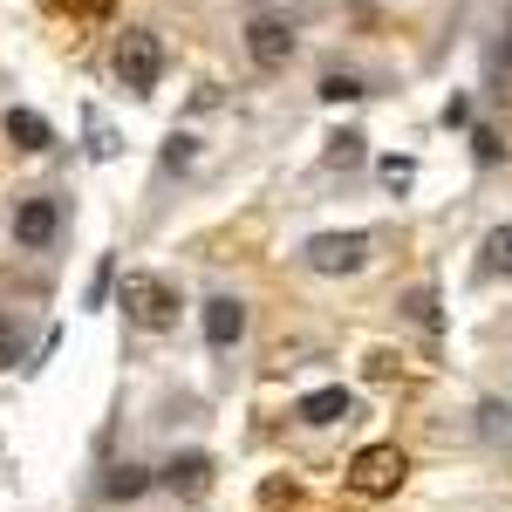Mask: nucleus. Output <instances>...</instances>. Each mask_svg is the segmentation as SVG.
<instances>
[{
    "label": "nucleus",
    "mask_w": 512,
    "mask_h": 512,
    "mask_svg": "<svg viewBox=\"0 0 512 512\" xmlns=\"http://www.w3.org/2000/svg\"><path fill=\"white\" fill-rule=\"evenodd\" d=\"M403 478H410V458L396 444H369L349 465V492L355 499H390V492H403Z\"/></svg>",
    "instance_id": "1"
},
{
    "label": "nucleus",
    "mask_w": 512,
    "mask_h": 512,
    "mask_svg": "<svg viewBox=\"0 0 512 512\" xmlns=\"http://www.w3.org/2000/svg\"><path fill=\"white\" fill-rule=\"evenodd\" d=\"M123 315L137 328H151V335H164V328H178V294L158 274H123Z\"/></svg>",
    "instance_id": "2"
},
{
    "label": "nucleus",
    "mask_w": 512,
    "mask_h": 512,
    "mask_svg": "<svg viewBox=\"0 0 512 512\" xmlns=\"http://www.w3.org/2000/svg\"><path fill=\"white\" fill-rule=\"evenodd\" d=\"M158 76H164V41L151 35V28H123V41H117V82L123 89H158Z\"/></svg>",
    "instance_id": "3"
},
{
    "label": "nucleus",
    "mask_w": 512,
    "mask_h": 512,
    "mask_svg": "<svg viewBox=\"0 0 512 512\" xmlns=\"http://www.w3.org/2000/svg\"><path fill=\"white\" fill-rule=\"evenodd\" d=\"M369 260V233H321L308 239V267L315 274H362Z\"/></svg>",
    "instance_id": "4"
},
{
    "label": "nucleus",
    "mask_w": 512,
    "mask_h": 512,
    "mask_svg": "<svg viewBox=\"0 0 512 512\" xmlns=\"http://www.w3.org/2000/svg\"><path fill=\"white\" fill-rule=\"evenodd\" d=\"M55 233H62V205H55V198H21V205H14V239H21L28 253H48Z\"/></svg>",
    "instance_id": "5"
},
{
    "label": "nucleus",
    "mask_w": 512,
    "mask_h": 512,
    "mask_svg": "<svg viewBox=\"0 0 512 512\" xmlns=\"http://www.w3.org/2000/svg\"><path fill=\"white\" fill-rule=\"evenodd\" d=\"M246 55H253L260 69H287V55H294V28L274 21V14H260V21L246 28Z\"/></svg>",
    "instance_id": "6"
},
{
    "label": "nucleus",
    "mask_w": 512,
    "mask_h": 512,
    "mask_svg": "<svg viewBox=\"0 0 512 512\" xmlns=\"http://www.w3.org/2000/svg\"><path fill=\"white\" fill-rule=\"evenodd\" d=\"M239 335H246V301L212 294V301H205V342H212V349H233Z\"/></svg>",
    "instance_id": "7"
},
{
    "label": "nucleus",
    "mask_w": 512,
    "mask_h": 512,
    "mask_svg": "<svg viewBox=\"0 0 512 512\" xmlns=\"http://www.w3.org/2000/svg\"><path fill=\"white\" fill-rule=\"evenodd\" d=\"M349 410H355V396L342 390V383H328V390H308L301 396V403H294V417H301V424H349Z\"/></svg>",
    "instance_id": "8"
},
{
    "label": "nucleus",
    "mask_w": 512,
    "mask_h": 512,
    "mask_svg": "<svg viewBox=\"0 0 512 512\" xmlns=\"http://www.w3.org/2000/svg\"><path fill=\"white\" fill-rule=\"evenodd\" d=\"M164 485H171V492H185V499H198V492L212 485V458H205V451L171 458V465H164Z\"/></svg>",
    "instance_id": "9"
},
{
    "label": "nucleus",
    "mask_w": 512,
    "mask_h": 512,
    "mask_svg": "<svg viewBox=\"0 0 512 512\" xmlns=\"http://www.w3.org/2000/svg\"><path fill=\"white\" fill-rule=\"evenodd\" d=\"M7 137H14L21 151H48V144H55L48 117H35V110H7Z\"/></svg>",
    "instance_id": "10"
},
{
    "label": "nucleus",
    "mask_w": 512,
    "mask_h": 512,
    "mask_svg": "<svg viewBox=\"0 0 512 512\" xmlns=\"http://www.w3.org/2000/svg\"><path fill=\"white\" fill-rule=\"evenodd\" d=\"M103 492H110V499H137V492H151V472H144V465H117V472L103 478Z\"/></svg>",
    "instance_id": "11"
},
{
    "label": "nucleus",
    "mask_w": 512,
    "mask_h": 512,
    "mask_svg": "<svg viewBox=\"0 0 512 512\" xmlns=\"http://www.w3.org/2000/svg\"><path fill=\"white\" fill-rule=\"evenodd\" d=\"M485 274H512V226L485 233Z\"/></svg>",
    "instance_id": "12"
},
{
    "label": "nucleus",
    "mask_w": 512,
    "mask_h": 512,
    "mask_svg": "<svg viewBox=\"0 0 512 512\" xmlns=\"http://www.w3.org/2000/svg\"><path fill=\"white\" fill-rule=\"evenodd\" d=\"M294 506V478H267V492H260V512H280Z\"/></svg>",
    "instance_id": "13"
},
{
    "label": "nucleus",
    "mask_w": 512,
    "mask_h": 512,
    "mask_svg": "<svg viewBox=\"0 0 512 512\" xmlns=\"http://www.w3.org/2000/svg\"><path fill=\"white\" fill-rule=\"evenodd\" d=\"M192 158H198V144H192V137H171V144H164V171H185Z\"/></svg>",
    "instance_id": "14"
},
{
    "label": "nucleus",
    "mask_w": 512,
    "mask_h": 512,
    "mask_svg": "<svg viewBox=\"0 0 512 512\" xmlns=\"http://www.w3.org/2000/svg\"><path fill=\"white\" fill-rule=\"evenodd\" d=\"M321 96H328V103H355L362 82H355V76H328V82H321Z\"/></svg>",
    "instance_id": "15"
},
{
    "label": "nucleus",
    "mask_w": 512,
    "mask_h": 512,
    "mask_svg": "<svg viewBox=\"0 0 512 512\" xmlns=\"http://www.w3.org/2000/svg\"><path fill=\"white\" fill-rule=\"evenodd\" d=\"M355 158H362V137H355V130H342V137L328 144V164H355Z\"/></svg>",
    "instance_id": "16"
},
{
    "label": "nucleus",
    "mask_w": 512,
    "mask_h": 512,
    "mask_svg": "<svg viewBox=\"0 0 512 512\" xmlns=\"http://www.w3.org/2000/svg\"><path fill=\"white\" fill-rule=\"evenodd\" d=\"M472 151H478V164H499V151H506V144H499L492 130H478V137H472Z\"/></svg>",
    "instance_id": "17"
},
{
    "label": "nucleus",
    "mask_w": 512,
    "mask_h": 512,
    "mask_svg": "<svg viewBox=\"0 0 512 512\" xmlns=\"http://www.w3.org/2000/svg\"><path fill=\"white\" fill-rule=\"evenodd\" d=\"M383 178H390L396 192H403V185H410V178H417V164H410V158H390V164H383Z\"/></svg>",
    "instance_id": "18"
},
{
    "label": "nucleus",
    "mask_w": 512,
    "mask_h": 512,
    "mask_svg": "<svg viewBox=\"0 0 512 512\" xmlns=\"http://www.w3.org/2000/svg\"><path fill=\"white\" fill-rule=\"evenodd\" d=\"M48 7H55V14H103L110 0H48Z\"/></svg>",
    "instance_id": "19"
},
{
    "label": "nucleus",
    "mask_w": 512,
    "mask_h": 512,
    "mask_svg": "<svg viewBox=\"0 0 512 512\" xmlns=\"http://www.w3.org/2000/svg\"><path fill=\"white\" fill-rule=\"evenodd\" d=\"M369 376H376V383H383V376H396V355L376 349V355H369Z\"/></svg>",
    "instance_id": "20"
},
{
    "label": "nucleus",
    "mask_w": 512,
    "mask_h": 512,
    "mask_svg": "<svg viewBox=\"0 0 512 512\" xmlns=\"http://www.w3.org/2000/svg\"><path fill=\"white\" fill-rule=\"evenodd\" d=\"M410 315L424 321V328H437V308H431V294H410Z\"/></svg>",
    "instance_id": "21"
},
{
    "label": "nucleus",
    "mask_w": 512,
    "mask_h": 512,
    "mask_svg": "<svg viewBox=\"0 0 512 512\" xmlns=\"http://www.w3.org/2000/svg\"><path fill=\"white\" fill-rule=\"evenodd\" d=\"M506 55H512V48H506Z\"/></svg>",
    "instance_id": "22"
}]
</instances>
